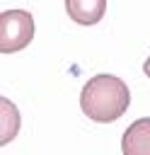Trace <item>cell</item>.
<instances>
[{
	"mask_svg": "<svg viewBox=\"0 0 150 155\" xmlns=\"http://www.w3.org/2000/svg\"><path fill=\"white\" fill-rule=\"evenodd\" d=\"M131 104L128 85L116 75H94L85 82L80 92V109L87 119L97 124H111L126 114Z\"/></svg>",
	"mask_w": 150,
	"mask_h": 155,
	"instance_id": "obj_1",
	"label": "cell"
},
{
	"mask_svg": "<svg viewBox=\"0 0 150 155\" xmlns=\"http://www.w3.org/2000/svg\"><path fill=\"white\" fill-rule=\"evenodd\" d=\"M34 17L27 10H5L0 15V51L15 53L31 44Z\"/></svg>",
	"mask_w": 150,
	"mask_h": 155,
	"instance_id": "obj_2",
	"label": "cell"
},
{
	"mask_svg": "<svg viewBox=\"0 0 150 155\" xmlns=\"http://www.w3.org/2000/svg\"><path fill=\"white\" fill-rule=\"evenodd\" d=\"M123 155H150V116L133 121L121 138Z\"/></svg>",
	"mask_w": 150,
	"mask_h": 155,
	"instance_id": "obj_3",
	"label": "cell"
},
{
	"mask_svg": "<svg viewBox=\"0 0 150 155\" xmlns=\"http://www.w3.org/2000/svg\"><path fill=\"white\" fill-rule=\"evenodd\" d=\"M68 17L82 27L97 24L106 12V0H65Z\"/></svg>",
	"mask_w": 150,
	"mask_h": 155,
	"instance_id": "obj_4",
	"label": "cell"
},
{
	"mask_svg": "<svg viewBox=\"0 0 150 155\" xmlns=\"http://www.w3.org/2000/svg\"><path fill=\"white\" fill-rule=\"evenodd\" d=\"M0 119H2V136H0V140L2 143H10L12 140V136L17 133V128H19V114H17V109H15V104L10 102V99H0Z\"/></svg>",
	"mask_w": 150,
	"mask_h": 155,
	"instance_id": "obj_5",
	"label": "cell"
},
{
	"mask_svg": "<svg viewBox=\"0 0 150 155\" xmlns=\"http://www.w3.org/2000/svg\"><path fill=\"white\" fill-rule=\"evenodd\" d=\"M143 73L150 78V56H148V58H145V63H143Z\"/></svg>",
	"mask_w": 150,
	"mask_h": 155,
	"instance_id": "obj_6",
	"label": "cell"
}]
</instances>
